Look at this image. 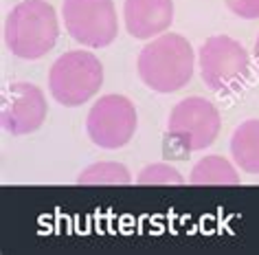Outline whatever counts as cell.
<instances>
[{
	"instance_id": "obj_1",
	"label": "cell",
	"mask_w": 259,
	"mask_h": 255,
	"mask_svg": "<svg viewBox=\"0 0 259 255\" xmlns=\"http://www.w3.org/2000/svg\"><path fill=\"white\" fill-rule=\"evenodd\" d=\"M137 68L141 82L150 90L176 93L193 77L196 57L191 44L183 35L160 33L141 49Z\"/></svg>"
},
{
	"instance_id": "obj_2",
	"label": "cell",
	"mask_w": 259,
	"mask_h": 255,
	"mask_svg": "<svg viewBox=\"0 0 259 255\" xmlns=\"http://www.w3.org/2000/svg\"><path fill=\"white\" fill-rule=\"evenodd\" d=\"M3 33L5 44L16 57L37 60L55 47L60 22L47 0H22L9 11Z\"/></svg>"
},
{
	"instance_id": "obj_3",
	"label": "cell",
	"mask_w": 259,
	"mask_h": 255,
	"mask_svg": "<svg viewBox=\"0 0 259 255\" xmlns=\"http://www.w3.org/2000/svg\"><path fill=\"white\" fill-rule=\"evenodd\" d=\"M103 66L88 51H68L60 55L49 73V90L57 103L77 108L99 93Z\"/></svg>"
},
{
	"instance_id": "obj_4",
	"label": "cell",
	"mask_w": 259,
	"mask_h": 255,
	"mask_svg": "<svg viewBox=\"0 0 259 255\" xmlns=\"http://www.w3.org/2000/svg\"><path fill=\"white\" fill-rule=\"evenodd\" d=\"M250 60L246 49L229 35H211L200 49V75L213 93L237 90L246 82Z\"/></svg>"
},
{
	"instance_id": "obj_5",
	"label": "cell",
	"mask_w": 259,
	"mask_h": 255,
	"mask_svg": "<svg viewBox=\"0 0 259 255\" xmlns=\"http://www.w3.org/2000/svg\"><path fill=\"white\" fill-rule=\"evenodd\" d=\"M62 16L70 38L81 47L103 49L119 33L112 0H64Z\"/></svg>"
},
{
	"instance_id": "obj_6",
	"label": "cell",
	"mask_w": 259,
	"mask_h": 255,
	"mask_svg": "<svg viewBox=\"0 0 259 255\" xmlns=\"http://www.w3.org/2000/svg\"><path fill=\"white\" fill-rule=\"evenodd\" d=\"M220 113L204 97H187L176 103L169 115L167 134L185 152H198L209 148L220 134Z\"/></svg>"
},
{
	"instance_id": "obj_7",
	"label": "cell",
	"mask_w": 259,
	"mask_h": 255,
	"mask_svg": "<svg viewBox=\"0 0 259 255\" xmlns=\"http://www.w3.org/2000/svg\"><path fill=\"white\" fill-rule=\"evenodd\" d=\"M86 130L95 145L119 150L132 141L137 132V110L123 95H103L93 103L86 117Z\"/></svg>"
},
{
	"instance_id": "obj_8",
	"label": "cell",
	"mask_w": 259,
	"mask_h": 255,
	"mask_svg": "<svg viewBox=\"0 0 259 255\" xmlns=\"http://www.w3.org/2000/svg\"><path fill=\"white\" fill-rule=\"evenodd\" d=\"M47 97L35 84L18 82L5 88L3 106H0V119H3L5 132L14 136L35 132L47 119Z\"/></svg>"
},
{
	"instance_id": "obj_9",
	"label": "cell",
	"mask_w": 259,
	"mask_h": 255,
	"mask_svg": "<svg viewBox=\"0 0 259 255\" xmlns=\"http://www.w3.org/2000/svg\"><path fill=\"white\" fill-rule=\"evenodd\" d=\"M123 20H125V29L132 38L152 40L171 27L174 0H125Z\"/></svg>"
},
{
	"instance_id": "obj_10",
	"label": "cell",
	"mask_w": 259,
	"mask_h": 255,
	"mask_svg": "<svg viewBox=\"0 0 259 255\" xmlns=\"http://www.w3.org/2000/svg\"><path fill=\"white\" fill-rule=\"evenodd\" d=\"M233 161L246 174H259V119L239 123L231 136Z\"/></svg>"
},
{
	"instance_id": "obj_11",
	"label": "cell",
	"mask_w": 259,
	"mask_h": 255,
	"mask_svg": "<svg viewBox=\"0 0 259 255\" xmlns=\"http://www.w3.org/2000/svg\"><path fill=\"white\" fill-rule=\"evenodd\" d=\"M189 183L191 185H239V174L224 156L211 154L193 165Z\"/></svg>"
},
{
	"instance_id": "obj_12",
	"label": "cell",
	"mask_w": 259,
	"mask_h": 255,
	"mask_svg": "<svg viewBox=\"0 0 259 255\" xmlns=\"http://www.w3.org/2000/svg\"><path fill=\"white\" fill-rule=\"evenodd\" d=\"M77 183L79 185H130L132 176H130V169L123 163L99 161L83 169L77 176Z\"/></svg>"
},
{
	"instance_id": "obj_13",
	"label": "cell",
	"mask_w": 259,
	"mask_h": 255,
	"mask_svg": "<svg viewBox=\"0 0 259 255\" xmlns=\"http://www.w3.org/2000/svg\"><path fill=\"white\" fill-rule=\"evenodd\" d=\"M137 183L139 185H183L185 178L176 167L167 163H152L139 172Z\"/></svg>"
},
{
	"instance_id": "obj_14",
	"label": "cell",
	"mask_w": 259,
	"mask_h": 255,
	"mask_svg": "<svg viewBox=\"0 0 259 255\" xmlns=\"http://www.w3.org/2000/svg\"><path fill=\"white\" fill-rule=\"evenodd\" d=\"M226 7L244 20H257L259 18V0H224Z\"/></svg>"
},
{
	"instance_id": "obj_15",
	"label": "cell",
	"mask_w": 259,
	"mask_h": 255,
	"mask_svg": "<svg viewBox=\"0 0 259 255\" xmlns=\"http://www.w3.org/2000/svg\"><path fill=\"white\" fill-rule=\"evenodd\" d=\"M255 62H257V66H259V35H257V40H255Z\"/></svg>"
}]
</instances>
